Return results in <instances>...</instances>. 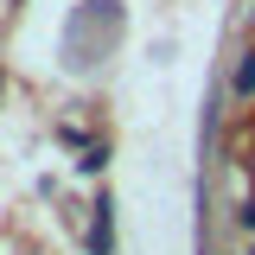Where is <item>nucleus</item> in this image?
Instances as JSON below:
<instances>
[{
    "mask_svg": "<svg viewBox=\"0 0 255 255\" xmlns=\"http://www.w3.org/2000/svg\"><path fill=\"white\" fill-rule=\"evenodd\" d=\"M236 96H255V51L243 58V70H236Z\"/></svg>",
    "mask_w": 255,
    "mask_h": 255,
    "instance_id": "obj_1",
    "label": "nucleus"
},
{
    "mask_svg": "<svg viewBox=\"0 0 255 255\" xmlns=\"http://www.w3.org/2000/svg\"><path fill=\"white\" fill-rule=\"evenodd\" d=\"M243 223H249V230H255V204H249V211H243Z\"/></svg>",
    "mask_w": 255,
    "mask_h": 255,
    "instance_id": "obj_2",
    "label": "nucleus"
},
{
    "mask_svg": "<svg viewBox=\"0 0 255 255\" xmlns=\"http://www.w3.org/2000/svg\"><path fill=\"white\" fill-rule=\"evenodd\" d=\"M249 255H255V249H249Z\"/></svg>",
    "mask_w": 255,
    "mask_h": 255,
    "instance_id": "obj_3",
    "label": "nucleus"
}]
</instances>
